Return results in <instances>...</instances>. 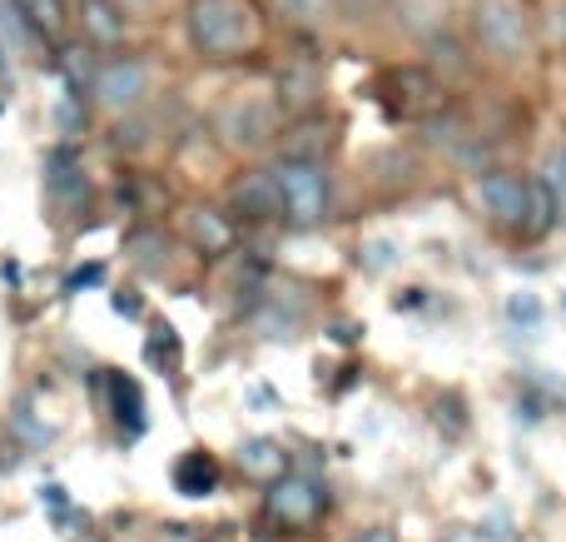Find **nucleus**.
Segmentation results:
<instances>
[{
	"label": "nucleus",
	"mask_w": 566,
	"mask_h": 542,
	"mask_svg": "<svg viewBox=\"0 0 566 542\" xmlns=\"http://www.w3.org/2000/svg\"><path fill=\"white\" fill-rule=\"evenodd\" d=\"M185 35L205 60H244L264 45V6L259 0H189Z\"/></svg>",
	"instance_id": "nucleus-1"
},
{
	"label": "nucleus",
	"mask_w": 566,
	"mask_h": 542,
	"mask_svg": "<svg viewBox=\"0 0 566 542\" xmlns=\"http://www.w3.org/2000/svg\"><path fill=\"white\" fill-rule=\"evenodd\" d=\"M472 30H478L482 50L502 65H517L532 55V15L522 0H478L472 6Z\"/></svg>",
	"instance_id": "nucleus-2"
},
{
	"label": "nucleus",
	"mask_w": 566,
	"mask_h": 542,
	"mask_svg": "<svg viewBox=\"0 0 566 542\" xmlns=\"http://www.w3.org/2000/svg\"><path fill=\"white\" fill-rule=\"evenodd\" d=\"M274 179L283 195V219H293L298 229H313L328 219V169H323V159L283 155L274 165Z\"/></svg>",
	"instance_id": "nucleus-3"
},
{
	"label": "nucleus",
	"mask_w": 566,
	"mask_h": 542,
	"mask_svg": "<svg viewBox=\"0 0 566 542\" xmlns=\"http://www.w3.org/2000/svg\"><path fill=\"white\" fill-rule=\"evenodd\" d=\"M149 65L139 55H115L105 60V65L95 70V80H90V95H95V105L105 110V115H129V110L145 105L149 95Z\"/></svg>",
	"instance_id": "nucleus-4"
},
{
	"label": "nucleus",
	"mask_w": 566,
	"mask_h": 542,
	"mask_svg": "<svg viewBox=\"0 0 566 542\" xmlns=\"http://www.w3.org/2000/svg\"><path fill=\"white\" fill-rule=\"evenodd\" d=\"M478 195H482V209L492 215V225L512 229V234H527V225H532V179L527 175L488 169L478 179Z\"/></svg>",
	"instance_id": "nucleus-5"
},
{
	"label": "nucleus",
	"mask_w": 566,
	"mask_h": 542,
	"mask_svg": "<svg viewBox=\"0 0 566 542\" xmlns=\"http://www.w3.org/2000/svg\"><path fill=\"white\" fill-rule=\"evenodd\" d=\"M269 518L283 528H308L323 518V508H328V493H323L318 478L308 473H279L274 483H269V498H264Z\"/></svg>",
	"instance_id": "nucleus-6"
},
{
	"label": "nucleus",
	"mask_w": 566,
	"mask_h": 542,
	"mask_svg": "<svg viewBox=\"0 0 566 542\" xmlns=\"http://www.w3.org/2000/svg\"><path fill=\"white\" fill-rule=\"evenodd\" d=\"M229 209H234L239 219H254V225L283 219V195H279L274 169H254V175L239 179V185L229 189Z\"/></svg>",
	"instance_id": "nucleus-7"
},
{
	"label": "nucleus",
	"mask_w": 566,
	"mask_h": 542,
	"mask_svg": "<svg viewBox=\"0 0 566 542\" xmlns=\"http://www.w3.org/2000/svg\"><path fill=\"white\" fill-rule=\"evenodd\" d=\"M224 135L234 139L239 149H259L279 135V110L269 100H239V105L224 110Z\"/></svg>",
	"instance_id": "nucleus-8"
},
{
	"label": "nucleus",
	"mask_w": 566,
	"mask_h": 542,
	"mask_svg": "<svg viewBox=\"0 0 566 542\" xmlns=\"http://www.w3.org/2000/svg\"><path fill=\"white\" fill-rule=\"evenodd\" d=\"M75 20L90 45H119L129 35L125 0H75Z\"/></svg>",
	"instance_id": "nucleus-9"
},
{
	"label": "nucleus",
	"mask_w": 566,
	"mask_h": 542,
	"mask_svg": "<svg viewBox=\"0 0 566 542\" xmlns=\"http://www.w3.org/2000/svg\"><path fill=\"white\" fill-rule=\"evenodd\" d=\"M10 6H15L20 25H25L35 40H50V45H55V40L65 35V25H70L65 0H10Z\"/></svg>",
	"instance_id": "nucleus-10"
},
{
	"label": "nucleus",
	"mask_w": 566,
	"mask_h": 542,
	"mask_svg": "<svg viewBox=\"0 0 566 542\" xmlns=\"http://www.w3.org/2000/svg\"><path fill=\"white\" fill-rule=\"evenodd\" d=\"M239 468H244V478L274 483L279 473H289V454H283L279 438H249V444L239 448Z\"/></svg>",
	"instance_id": "nucleus-11"
},
{
	"label": "nucleus",
	"mask_w": 566,
	"mask_h": 542,
	"mask_svg": "<svg viewBox=\"0 0 566 542\" xmlns=\"http://www.w3.org/2000/svg\"><path fill=\"white\" fill-rule=\"evenodd\" d=\"M175 488L185 498H209L219 488V463L209 454H185L175 463Z\"/></svg>",
	"instance_id": "nucleus-12"
},
{
	"label": "nucleus",
	"mask_w": 566,
	"mask_h": 542,
	"mask_svg": "<svg viewBox=\"0 0 566 542\" xmlns=\"http://www.w3.org/2000/svg\"><path fill=\"white\" fill-rule=\"evenodd\" d=\"M189 239H195L205 254H224V249L234 244V225H229L224 215H214V209H189Z\"/></svg>",
	"instance_id": "nucleus-13"
},
{
	"label": "nucleus",
	"mask_w": 566,
	"mask_h": 542,
	"mask_svg": "<svg viewBox=\"0 0 566 542\" xmlns=\"http://www.w3.org/2000/svg\"><path fill=\"white\" fill-rule=\"evenodd\" d=\"M333 145V135H328V125L323 119H298L293 125V135L283 139V155H293V159H323V149Z\"/></svg>",
	"instance_id": "nucleus-14"
},
{
	"label": "nucleus",
	"mask_w": 566,
	"mask_h": 542,
	"mask_svg": "<svg viewBox=\"0 0 566 542\" xmlns=\"http://www.w3.org/2000/svg\"><path fill=\"white\" fill-rule=\"evenodd\" d=\"M45 179H50V189H55V195H80V189H85V175L75 169V155H65V149H55V155H50Z\"/></svg>",
	"instance_id": "nucleus-15"
},
{
	"label": "nucleus",
	"mask_w": 566,
	"mask_h": 542,
	"mask_svg": "<svg viewBox=\"0 0 566 542\" xmlns=\"http://www.w3.org/2000/svg\"><path fill=\"white\" fill-rule=\"evenodd\" d=\"M274 10L283 20H293V25H303V30H318L323 20L333 15L328 0H274Z\"/></svg>",
	"instance_id": "nucleus-16"
},
{
	"label": "nucleus",
	"mask_w": 566,
	"mask_h": 542,
	"mask_svg": "<svg viewBox=\"0 0 566 542\" xmlns=\"http://www.w3.org/2000/svg\"><path fill=\"white\" fill-rule=\"evenodd\" d=\"M109 388H115V408H119V424H125V418H129V424H139V414H145V404H139V388L129 384L125 374H115V378H109Z\"/></svg>",
	"instance_id": "nucleus-17"
},
{
	"label": "nucleus",
	"mask_w": 566,
	"mask_h": 542,
	"mask_svg": "<svg viewBox=\"0 0 566 542\" xmlns=\"http://www.w3.org/2000/svg\"><path fill=\"white\" fill-rule=\"evenodd\" d=\"M547 195H552V205H557V219H566V145L552 155V165H547Z\"/></svg>",
	"instance_id": "nucleus-18"
},
{
	"label": "nucleus",
	"mask_w": 566,
	"mask_h": 542,
	"mask_svg": "<svg viewBox=\"0 0 566 542\" xmlns=\"http://www.w3.org/2000/svg\"><path fill=\"white\" fill-rule=\"evenodd\" d=\"M507 319H512V324L537 329V324H542V304H537V294H512V299H507Z\"/></svg>",
	"instance_id": "nucleus-19"
},
{
	"label": "nucleus",
	"mask_w": 566,
	"mask_h": 542,
	"mask_svg": "<svg viewBox=\"0 0 566 542\" xmlns=\"http://www.w3.org/2000/svg\"><path fill=\"white\" fill-rule=\"evenodd\" d=\"M99 279H105V269H99V264H90V269H80V274H70V284H65V289H70V294H75L80 284H99Z\"/></svg>",
	"instance_id": "nucleus-20"
},
{
	"label": "nucleus",
	"mask_w": 566,
	"mask_h": 542,
	"mask_svg": "<svg viewBox=\"0 0 566 542\" xmlns=\"http://www.w3.org/2000/svg\"><path fill=\"white\" fill-rule=\"evenodd\" d=\"M109 304H115V314H129V319L139 314V299H135V294H115Z\"/></svg>",
	"instance_id": "nucleus-21"
},
{
	"label": "nucleus",
	"mask_w": 566,
	"mask_h": 542,
	"mask_svg": "<svg viewBox=\"0 0 566 542\" xmlns=\"http://www.w3.org/2000/svg\"><path fill=\"white\" fill-rule=\"evenodd\" d=\"M353 542H398V533L392 528H368V533H358Z\"/></svg>",
	"instance_id": "nucleus-22"
}]
</instances>
